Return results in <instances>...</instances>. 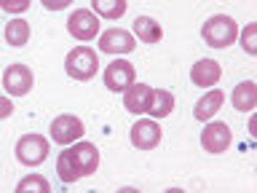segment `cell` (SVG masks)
<instances>
[{
	"instance_id": "cell-1",
	"label": "cell",
	"mask_w": 257,
	"mask_h": 193,
	"mask_svg": "<svg viewBox=\"0 0 257 193\" xmlns=\"http://www.w3.org/2000/svg\"><path fill=\"white\" fill-rule=\"evenodd\" d=\"M99 166V150L91 142H78L72 148L62 150L56 158V174L62 182H75L80 177H88Z\"/></svg>"
},
{
	"instance_id": "cell-2",
	"label": "cell",
	"mask_w": 257,
	"mask_h": 193,
	"mask_svg": "<svg viewBox=\"0 0 257 193\" xmlns=\"http://www.w3.org/2000/svg\"><path fill=\"white\" fill-rule=\"evenodd\" d=\"M201 38H204V43L212 46V48H228L230 43H236V38H238V24L228 14H214L204 22Z\"/></svg>"
},
{
	"instance_id": "cell-3",
	"label": "cell",
	"mask_w": 257,
	"mask_h": 193,
	"mask_svg": "<svg viewBox=\"0 0 257 193\" xmlns=\"http://www.w3.org/2000/svg\"><path fill=\"white\" fill-rule=\"evenodd\" d=\"M64 70H67L70 78L75 80H91L99 70V62H96V51H91L88 46H75L64 59Z\"/></svg>"
},
{
	"instance_id": "cell-4",
	"label": "cell",
	"mask_w": 257,
	"mask_h": 193,
	"mask_svg": "<svg viewBox=\"0 0 257 193\" xmlns=\"http://www.w3.org/2000/svg\"><path fill=\"white\" fill-rule=\"evenodd\" d=\"M16 158L24 166H40L48 158V140L43 134H24L16 142Z\"/></svg>"
},
{
	"instance_id": "cell-5",
	"label": "cell",
	"mask_w": 257,
	"mask_h": 193,
	"mask_svg": "<svg viewBox=\"0 0 257 193\" xmlns=\"http://www.w3.org/2000/svg\"><path fill=\"white\" fill-rule=\"evenodd\" d=\"M67 30L75 40H86L88 43V40H94L96 35H99V19H96V14L86 11V8H78V11L70 14Z\"/></svg>"
},
{
	"instance_id": "cell-6",
	"label": "cell",
	"mask_w": 257,
	"mask_h": 193,
	"mask_svg": "<svg viewBox=\"0 0 257 193\" xmlns=\"http://www.w3.org/2000/svg\"><path fill=\"white\" fill-rule=\"evenodd\" d=\"M83 137V121L78 116H70V113H64V116H56L51 121V140L59 142V145H70Z\"/></svg>"
},
{
	"instance_id": "cell-7",
	"label": "cell",
	"mask_w": 257,
	"mask_h": 193,
	"mask_svg": "<svg viewBox=\"0 0 257 193\" xmlns=\"http://www.w3.org/2000/svg\"><path fill=\"white\" fill-rule=\"evenodd\" d=\"M230 142H233L230 126L222 124V121H212V124H206L204 132H201V145H204V150H209V153H225L230 148Z\"/></svg>"
},
{
	"instance_id": "cell-8",
	"label": "cell",
	"mask_w": 257,
	"mask_h": 193,
	"mask_svg": "<svg viewBox=\"0 0 257 193\" xmlns=\"http://www.w3.org/2000/svg\"><path fill=\"white\" fill-rule=\"evenodd\" d=\"M134 78H137L134 64H128L126 59L110 62L107 70H104V86H107L110 91H126V88L134 83Z\"/></svg>"
},
{
	"instance_id": "cell-9",
	"label": "cell",
	"mask_w": 257,
	"mask_h": 193,
	"mask_svg": "<svg viewBox=\"0 0 257 193\" xmlns=\"http://www.w3.org/2000/svg\"><path fill=\"white\" fill-rule=\"evenodd\" d=\"M134 35L128 30H120V27H110L107 32L99 35V51L104 54H128L134 51Z\"/></svg>"
},
{
	"instance_id": "cell-10",
	"label": "cell",
	"mask_w": 257,
	"mask_h": 193,
	"mask_svg": "<svg viewBox=\"0 0 257 193\" xmlns=\"http://www.w3.org/2000/svg\"><path fill=\"white\" fill-rule=\"evenodd\" d=\"M3 86H6V91L11 96L30 94V88H32V72H30V67H24V64H11V67H6Z\"/></svg>"
},
{
	"instance_id": "cell-11",
	"label": "cell",
	"mask_w": 257,
	"mask_h": 193,
	"mask_svg": "<svg viewBox=\"0 0 257 193\" xmlns=\"http://www.w3.org/2000/svg\"><path fill=\"white\" fill-rule=\"evenodd\" d=\"M161 142V126L150 118H140L132 126V145L140 150H150Z\"/></svg>"
},
{
	"instance_id": "cell-12",
	"label": "cell",
	"mask_w": 257,
	"mask_h": 193,
	"mask_svg": "<svg viewBox=\"0 0 257 193\" xmlns=\"http://www.w3.org/2000/svg\"><path fill=\"white\" fill-rule=\"evenodd\" d=\"M220 78H222V67H220V62H214V59H198L190 70V80L201 88L217 86Z\"/></svg>"
},
{
	"instance_id": "cell-13",
	"label": "cell",
	"mask_w": 257,
	"mask_h": 193,
	"mask_svg": "<svg viewBox=\"0 0 257 193\" xmlns=\"http://www.w3.org/2000/svg\"><path fill=\"white\" fill-rule=\"evenodd\" d=\"M222 102H225V94L220 91V88H212V91H206V94L196 102L193 116H196V121H212L214 113L222 108Z\"/></svg>"
},
{
	"instance_id": "cell-14",
	"label": "cell",
	"mask_w": 257,
	"mask_h": 193,
	"mask_svg": "<svg viewBox=\"0 0 257 193\" xmlns=\"http://www.w3.org/2000/svg\"><path fill=\"white\" fill-rule=\"evenodd\" d=\"M172 110H174V94L166 91V88H153L145 113H150L153 118H166L172 116Z\"/></svg>"
},
{
	"instance_id": "cell-15",
	"label": "cell",
	"mask_w": 257,
	"mask_h": 193,
	"mask_svg": "<svg viewBox=\"0 0 257 193\" xmlns=\"http://www.w3.org/2000/svg\"><path fill=\"white\" fill-rule=\"evenodd\" d=\"M150 91H153V88L148 83H132L123 91V108L128 113H145L148 100H150Z\"/></svg>"
},
{
	"instance_id": "cell-16",
	"label": "cell",
	"mask_w": 257,
	"mask_h": 193,
	"mask_svg": "<svg viewBox=\"0 0 257 193\" xmlns=\"http://www.w3.org/2000/svg\"><path fill=\"white\" fill-rule=\"evenodd\" d=\"M134 35L142 40V43H158L161 38H164V30H161V24L153 19V16H137L134 19Z\"/></svg>"
},
{
	"instance_id": "cell-17",
	"label": "cell",
	"mask_w": 257,
	"mask_h": 193,
	"mask_svg": "<svg viewBox=\"0 0 257 193\" xmlns=\"http://www.w3.org/2000/svg\"><path fill=\"white\" fill-rule=\"evenodd\" d=\"M257 105V83L254 80H244V83H238L233 88V108L241 110V113H249L254 110Z\"/></svg>"
},
{
	"instance_id": "cell-18",
	"label": "cell",
	"mask_w": 257,
	"mask_h": 193,
	"mask_svg": "<svg viewBox=\"0 0 257 193\" xmlns=\"http://www.w3.org/2000/svg\"><path fill=\"white\" fill-rule=\"evenodd\" d=\"M3 38H6V43L14 46V48L24 46L30 40V24L24 19H11L6 24V30H3Z\"/></svg>"
},
{
	"instance_id": "cell-19",
	"label": "cell",
	"mask_w": 257,
	"mask_h": 193,
	"mask_svg": "<svg viewBox=\"0 0 257 193\" xmlns=\"http://www.w3.org/2000/svg\"><path fill=\"white\" fill-rule=\"evenodd\" d=\"M91 6L104 19H120L126 14V0H91Z\"/></svg>"
},
{
	"instance_id": "cell-20",
	"label": "cell",
	"mask_w": 257,
	"mask_h": 193,
	"mask_svg": "<svg viewBox=\"0 0 257 193\" xmlns=\"http://www.w3.org/2000/svg\"><path fill=\"white\" fill-rule=\"evenodd\" d=\"M16 190H19V193H27V190L48 193V190H51V185H48V180H46L43 174H30V177H24V180L16 185Z\"/></svg>"
},
{
	"instance_id": "cell-21",
	"label": "cell",
	"mask_w": 257,
	"mask_h": 193,
	"mask_svg": "<svg viewBox=\"0 0 257 193\" xmlns=\"http://www.w3.org/2000/svg\"><path fill=\"white\" fill-rule=\"evenodd\" d=\"M238 35H241V46H244V51L246 54H257V24H246L244 30H238Z\"/></svg>"
},
{
	"instance_id": "cell-22",
	"label": "cell",
	"mask_w": 257,
	"mask_h": 193,
	"mask_svg": "<svg viewBox=\"0 0 257 193\" xmlns=\"http://www.w3.org/2000/svg\"><path fill=\"white\" fill-rule=\"evenodd\" d=\"M30 3L32 0H0V8L8 14H24L30 8Z\"/></svg>"
},
{
	"instance_id": "cell-23",
	"label": "cell",
	"mask_w": 257,
	"mask_h": 193,
	"mask_svg": "<svg viewBox=\"0 0 257 193\" xmlns=\"http://www.w3.org/2000/svg\"><path fill=\"white\" fill-rule=\"evenodd\" d=\"M43 3V8H48V11H62V8H67L72 0H40Z\"/></svg>"
},
{
	"instance_id": "cell-24",
	"label": "cell",
	"mask_w": 257,
	"mask_h": 193,
	"mask_svg": "<svg viewBox=\"0 0 257 193\" xmlns=\"http://www.w3.org/2000/svg\"><path fill=\"white\" fill-rule=\"evenodd\" d=\"M14 113V102L6 100V96H0V118H8Z\"/></svg>"
}]
</instances>
